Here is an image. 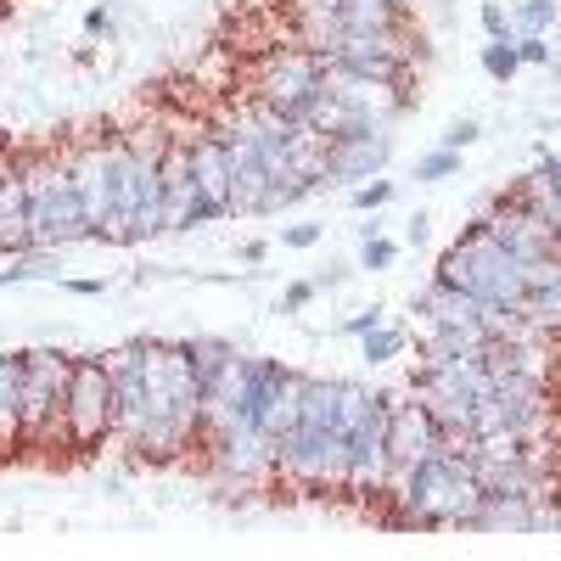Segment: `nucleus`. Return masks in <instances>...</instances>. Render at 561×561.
<instances>
[{
    "instance_id": "obj_28",
    "label": "nucleus",
    "mask_w": 561,
    "mask_h": 561,
    "mask_svg": "<svg viewBox=\"0 0 561 561\" xmlns=\"http://www.w3.org/2000/svg\"><path fill=\"white\" fill-rule=\"evenodd\" d=\"M280 242H287V248H314L320 242V225H287V230H280Z\"/></svg>"
},
{
    "instance_id": "obj_23",
    "label": "nucleus",
    "mask_w": 561,
    "mask_h": 561,
    "mask_svg": "<svg viewBox=\"0 0 561 561\" xmlns=\"http://www.w3.org/2000/svg\"><path fill=\"white\" fill-rule=\"evenodd\" d=\"M382 320H388V309H382V304H370V309H354V314L337 325V332H343V337H365V332H377Z\"/></svg>"
},
{
    "instance_id": "obj_2",
    "label": "nucleus",
    "mask_w": 561,
    "mask_h": 561,
    "mask_svg": "<svg viewBox=\"0 0 561 561\" xmlns=\"http://www.w3.org/2000/svg\"><path fill=\"white\" fill-rule=\"evenodd\" d=\"M18 169H23V185H28L34 248H57V253H62V248H73V242L96 237L68 163H57V158H28V163H18Z\"/></svg>"
},
{
    "instance_id": "obj_3",
    "label": "nucleus",
    "mask_w": 561,
    "mask_h": 561,
    "mask_svg": "<svg viewBox=\"0 0 561 561\" xmlns=\"http://www.w3.org/2000/svg\"><path fill=\"white\" fill-rule=\"evenodd\" d=\"M259 107L280 113V118H293V124H309L320 113V102L332 96V73L320 68V57L309 51V45H293V51H275L259 73Z\"/></svg>"
},
{
    "instance_id": "obj_18",
    "label": "nucleus",
    "mask_w": 561,
    "mask_h": 561,
    "mask_svg": "<svg viewBox=\"0 0 561 561\" xmlns=\"http://www.w3.org/2000/svg\"><path fill=\"white\" fill-rule=\"evenodd\" d=\"M556 28V0H517L511 7V34H550Z\"/></svg>"
},
{
    "instance_id": "obj_16",
    "label": "nucleus",
    "mask_w": 561,
    "mask_h": 561,
    "mask_svg": "<svg viewBox=\"0 0 561 561\" xmlns=\"http://www.w3.org/2000/svg\"><path fill=\"white\" fill-rule=\"evenodd\" d=\"M410 348V332H404V325H377V332H365L359 337V354H365V365H393L399 354Z\"/></svg>"
},
{
    "instance_id": "obj_30",
    "label": "nucleus",
    "mask_w": 561,
    "mask_h": 561,
    "mask_svg": "<svg viewBox=\"0 0 561 561\" xmlns=\"http://www.w3.org/2000/svg\"><path fill=\"white\" fill-rule=\"evenodd\" d=\"M84 28H90V34H102V39H113V12H107V7H96V12L84 18Z\"/></svg>"
},
{
    "instance_id": "obj_13",
    "label": "nucleus",
    "mask_w": 561,
    "mask_h": 561,
    "mask_svg": "<svg viewBox=\"0 0 561 561\" xmlns=\"http://www.w3.org/2000/svg\"><path fill=\"white\" fill-rule=\"evenodd\" d=\"M197 197V180H192V140H163V214H169V230H180L185 208Z\"/></svg>"
},
{
    "instance_id": "obj_25",
    "label": "nucleus",
    "mask_w": 561,
    "mask_h": 561,
    "mask_svg": "<svg viewBox=\"0 0 561 561\" xmlns=\"http://www.w3.org/2000/svg\"><path fill=\"white\" fill-rule=\"evenodd\" d=\"M478 135H483V129H478V118H455V124L438 135V147H449V152H466Z\"/></svg>"
},
{
    "instance_id": "obj_11",
    "label": "nucleus",
    "mask_w": 561,
    "mask_h": 561,
    "mask_svg": "<svg viewBox=\"0 0 561 561\" xmlns=\"http://www.w3.org/2000/svg\"><path fill=\"white\" fill-rule=\"evenodd\" d=\"M73 185L84 197V214H90V230L107 242L113 230V203H118V163H113V140H102V147H84L73 163Z\"/></svg>"
},
{
    "instance_id": "obj_24",
    "label": "nucleus",
    "mask_w": 561,
    "mask_h": 561,
    "mask_svg": "<svg viewBox=\"0 0 561 561\" xmlns=\"http://www.w3.org/2000/svg\"><path fill=\"white\" fill-rule=\"evenodd\" d=\"M517 57H523V68H550V62H556V51H550L545 34H523V39H517Z\"/></svg>"
},
{
    "instance_id": "obj_7",
    "label": "nucleus",
    "mask_w": 561,
    "mask_h": 561,
    "mask_svg": "<svg viewBox=\"0 0 561 561\" xmlns=\"http://www.w3.org/2000/svg\"><path fill=\"white\" fill-rule=\"evenodd\" d=\"M388 404L393 393H370L365 410L354 415L348 427V478L343 489L359 494V500H377L388 483H393V455H388Z\"/></svg>"
},
{
    "instance_id": "obj_20",
    "label": "nucleus",
    "mask_w": 561,
    "mask_h": 561,
    "mask_svg": "<svg viewBox=\"0 0 561 561\" xmlns=\"http://www.w3.org/2000/svg\"><path fill=\"white\" fill-rule=\"evenodd\" d=\"M393 259H399V242H388V237H365L359 242V270H393Z\"/></svg>"
},
{
    "instance_id": "obj_22",
    "label": "nucleus",
    "mask_w": 561,
    "mask_h": 561,
    "mask_svg": "<svg viewBox=\"0 0 561 561\" xmlns=\"http://www.w3.org/2000/svg\"><path fill=\"white\" fill-rule=\"evenodd\" d=\"M523 180L534 185L539 197H561V158H539V163H534Z\"/></svg>"
},
{
    "instance_id": "obj_5",
    "label": "nucleus",
    "mask_w": 561,
    "mask_h": 561,
    "mask_svg": "<svg viewBox=\"0 0 561 561\" xmlns=\"http://www.w3.org/2000/svg\"><path fill=\"white\" fill-rule=\"evenodd\" d=\"M73 354L62 348H23V444H57L62 427V393H68Z\"/></svg>"
},
{
    "instance_id": "obj_6",
    "label": "nucleus",
    "mask_w": 561,
    "mask_h": 561,
    "mask_svg": "<svg viewBox=\"0 0 561 561\" xmlns=\"http://www.w3.org/2000/svg\"><path fill=\"white\" fill-rule=\"evenodd\" d=\"M113 415H118L113 365H107V359H73V370H68V393H62V427H68V444L90 449V444L113 438Z\"/></svg>"
},
{
    "instance_id": "obj_12",
    "label": "nucleus",
    "mask_w": 561,
    "mask_h": 561,
    "mask_svg": "<svg viewBox=\"0 0 561 561\" xmlns=\"http://www.w3.org/2000/svg\"><path fill=\"white\" fill-rule=\"evenodd\" d=\"M0 253L18 259V253H34V225H28V185H23V169H0Z\"/></svg>"
},
{
    "instance_id": "obj_14",
    "label": "nucleus",
    "mask_w": 561,
    "mask_h": 561,
    "mask_svg": "<svg viewBox=\"0 0 561 561\" xmlns=\"http://www.w3.org/2000/svg\"><path fill=\"white\" fill-rule=\"evenodd\" d=\"M23 444V354H0V449Z\"/></svg>"
},
{
    "instance_id": "obj_4",
    "label": "nucleus",
    "mask_w": 561,
    "mask_h": 561,
    "mask_svg": "<svg viewBox=\"0 0 561 561\" xmlns=\"http://www.w3.org/2000/svg\"><path fill=\"white\" fill-rule=\"evenodd\" d=\"M489 388H494V370L483 359H449V365L421 359L415 377H410V393L427 399V410L449 433H466V421H472V410L489 399Z\"/></svg>"
},
{
    "instance_id": "obj_31",
    "label": "nucleus",
    "mask_w": 561,
    "mask_h": 561,
    "mask_svg": "<svg viewBox=\"0 0 561 561\" xmlns=\"http://www.w3.org/2000/svg\"><path fill=\"white\" fill-rule=\"evenodd\" d=\"M68 293H79V298H96V293H102V280H68Z\"/></svg>"
},
{
    "instance_id": "obj_21",
    "label": "nucleus",
    "mask_w": 561,
    "mask_h": 561,
    "mask_svg": "<svg viewBox=\"0 0 561 561\" xmlns=\"http://www.w3.org/2000/svg\"><path fill=\"white\" fill-rule=\"evenodd\" d=\"M455 174H460V152H449V147H438L415 163V180H455Z\"/></svg>"
},
{
    "instance_id": "obj_27",
    "label": "nucleus",
    "mask_w": 561,
    "mask_h": 561,
    "mask_svg": "<svg viewBox=\"0 0 561 561\" xmlns=\"http://www.w3.org/2000/svg\"><path fill=\"white\" fill-rule=\"evenodd\" d=\"M314 293H320V287H314V275H309V280H293V287L280 293V314H298V309H309V304H314Z\"/></svg>"
},
{
    "instance_id": "obj_32",
    "label": "nucleus",
    "mask_w": 561,
    "mask_h": 561,
    "mask_svg": "<svg viewBox=\"0 0 561 561\" xmlns=\"http://www.w3.org/2000/svg\"><path fill=\"white\" fill-rule=\"evenodd\" d=\"M264 253H270V248H264V242H242V264H259V259H264Z\"/></svg>"
},
{
    "instance_id": "obj_1",
    "label": "nucleus",
    "mask_w": 561,
    "mask_h": 561,
    "mask_svg": "<svg viewBox=\"0 0 561 561\" xmlns=\"http://www.w3.org/2000/svg\"><path fill=\"white\" fill-rule=\"evenodd\" d=\"M433 280L472 293V298H483V304H500V309H523V298H528V264H523L517 253H505V248L489 237L483 219H472V225L460 230V242L438 253Z\"/></svg>"
},
{
    "instance_id": "obj_26",
    "label": "nucleus",
    "mask_w": 561,
    "mask_h": 561,
    "mask_svg": "<svg viewBox=\"0 0 561 561\" xmlns=\"http://www.w3.org/2000/svg\"><path fill=\"white\" fill-rule=\"evenodd\" d=\"M483 34L489 39H517L511 34V12L500 7V0H483Z\"/></svg>"
},
{
    "instance_id": "obj_9",
    "label": "nucleus",
    "mask_w": 561,
    "mask_h": 561,
    "mask_svg": "<svg viewBox=\"0 0 561 561\" xmlns=\"http://www.w3.org/2000/svg\"><path fill=\"white\" fill-rule=\"evenodd\" d=\"M393 158V135L377 129V135H348V140H325L320 147V180L325 185H365L377 180Z\"/></svg>"
},
{
    "instance_id": "obj_19",
    "label": "nucleus",
    "mask_w": 561,
    "mask_h": 561,
    "mask_svg": "<svg viewBox=\"0 0 561 561\" xmlns=\"http://www.w3.org/2000/svg\"><path fill=\"white\" fill-rule=\"evenodd\" d=\"M348 203L359 208V214H377V208H388L393 203V180H365V185H354V192H348Z\"/></svg>"
},
{
    "instance_id": "obj_10",
    "label": "nucleus",
    "mask_w": 561,
    "mask_h": 561,
    "mask_svg": "<svg viewBox=\"0 0 561 561\" xmlns=\"http://www.w3.org/2000/svg\"><path fill=\"white\" fill-rule=\"evenodd\" d=\"M214 135L225 140V152H230V214H264L270 185H275V169L264 163V152L253 147L237 124H225V129H214Z\"/></svg>"
},
{
    "instance_id": "obj_17",
    "label": "nucleus",
    "mask_w": 561,
    "mask_h": 561,
    "mask_svg": "<svg viewBox=\"0 0 561 561\" xmlns=\"http://www.w3.org/2000/svg\"><path fill=\"white\" fill-rule=\"evenodd\" d=\"M478 62H483V73H489L494 84H511V79L523 73V57H517V39H489Z\"/></svg>"
},
{
    "instance_id": "obj_33",
    "label": "nucleus",
    "mask_w": 561,
    "mask_h": 561,
    "mask_svg": "<svg viewBox=\"0 0 561 561\" xmlns=\"http://www.w3.org/2000/svg\"><path fill=\"white\" fill-rule=\"evenodd\" d=\"M545 528H561V511H545Z\"/></svg>"
},
{
    "instance_id": "obj_29",
    "label": "nucleus",
    "mask_w": 561,
    "mask_h": 561,
    "mask_svg": "<svg viewBox=\"0 0 561 561\" xmlns=\"http://www.w3.org/2000/svg\"><path fill=\"white\" fill-rule=\"evenodd\" d=\"M427 237H433V219H427V214H410V219H404V242H410V248H427Z\"/></svg>"
},
{
    "instance_id": "obj_15",
    "label": "nucleus",
    "mask_w": 561,
    "mask_h": 561,
    "mask_svg": "<svg viewBox=\"0 0 561 561\" xmlns=\"http://www.w3.org/2000/svg\"><path fill=\"white\" fill-rule=\"evenodd\" d=\"M62 264H57V248H34V253H18L7 270H0V287H18V280H57Z\"/></svg>"
},
{
    "instance_id": "obj_8",
    "label": "nucleus",
    "mask_w": 561,
    "mask_h": 561,
    "mask_svg": "<svg viewBox=\"0 0 561 561\" xmlns=\"http://www.w3.org/2000/svg\"><path fill=\"white\" fill-rule=\"evenodd\" d=\"M460 444H472L466 433H449L444 421L427 410V399H393L388 404V455H393V472H404V466H415L421 455H433V449H460Z\"/></svg>"
}]
</instances>
